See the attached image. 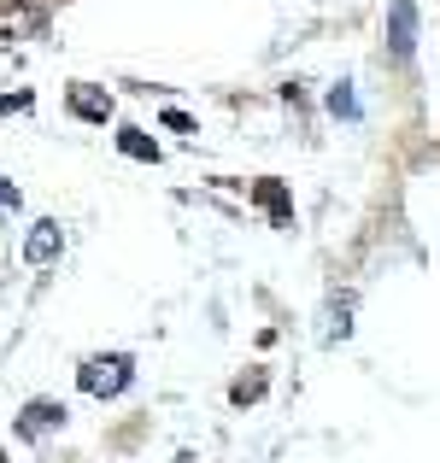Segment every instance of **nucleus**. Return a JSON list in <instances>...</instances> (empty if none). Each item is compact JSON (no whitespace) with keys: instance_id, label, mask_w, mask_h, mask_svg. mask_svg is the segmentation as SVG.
Masks as SVG:
<instances>
[{"instance_id":"obj_7","label":"nucleus","mask_w":440,"mask_h":463,"mask_svg":"<svg viewBox=\"0 0 440 463\" xmlns=\"http://www.w3.org/2000/svg\"><path fill=\"white\" fill-rule=\"evenodd\" d=\"M259 205L276 217V223H288L293 217V205H288V194H282V182H259Z\"/></svg>"},{"instance_id":"obj_3","label":"nucleus","mask_w":440,"mask_h":463,"mask_svg":"<svg viewBox=\"0 0 440 463\" xmlns=\"http://www.w3.org/2000/svg\"><path fill=\"white\" fill-rule=\"evenodd\" d=\"M59 247H65V235H59L53 217H42V223H30V235H24V264H35V270H47V264L59 259Z\"/></svg>"},{"instance_id":"obj_11","label":"nucleus","mask_w":440,"mask_h":463,"mask_svg":"<svg viewBox=\"0 0 440 463\" xmlns=\"http://www.w3.org/2000/svg\"><path fill=\"white\" fill-rule=\"evenodd\" d=\"M0 205H18V188H12V182H0Z\"/></svg>"},{"instance_id":"obj_5","label":"nucleus","mask_w":440,"mask_h":463,"mask_svg":"<svg viewBox=\"0 0 440 463\" xmlns=\"http://www.w3.org/2000/svg\"><path fill=\"white\" fill-rule=\"evenodd\" d=\"M71 112L89 118V124H106V118H112V100H106V94H94L89 82H77V89H71Z\"/></svg>"},{"instance_id":"obj_10","label":"nucleus","mask_w":440,"mask_h":463,"mask_svg":"<svg viewBox=\"0 0 440 463\" xmlns=\"http://www.w3.org/2000/svg\"><path fill=\"white\" fill-rule=\"evenodd\" d=\"M329 112H340V118H352V112H359V106H352V94H347V82H340V89L329 94Z\"/></svg>"},{"instance_id":"obj_6","label":"nucleus","mask_w":440,"mask_h":463,"mask_svg":"<svg viewBox=\"0 0 440 463\" xmlns=\"http://www.w3.org/2000/svg\"><path fill=\"white\" fill-rule=\"evenodd\" d=\"M53 422H65V411H59V405H47V399H35V405L24 411V422H18V429H24V434H47Z\"/></svg>"},{"instance_id":"obj_2","label":"nucleus","mask_w":440,"mask_h":463,"mask_svg":"<svg viewBox=\"0 0 440 463\" xmlns=\"http://www.w3.org/2000/svg\"><path fill=\"white\" fill-rule=\"evenodd\" d=\"M387 47H394V59H411V47H417V6L411 0H387Z\"/></svg>"},{"instance_id":"obj_9","label":"nucleus","mask_w":440,"mask_h":463,"mask_svg":"<svg viewBox=\"0 0 440 463\" xmlns=\"http://www.w3.org/2000/svg\"><path fill=\"white\" fill-rule=\"evenodd\" d=\"M259 393H264V375H247V382H235V405H253Z\"/></svg>"},{"instance_id":"obj_1","label":"nucleus","mask_w":440,"mask_h":463,"mask_svg":"<svg viewBox=\"0 0 440 463\" xmlns=\"http://www.w3.org/2000/svg\"><path fill=\"white\" fill-rule=\"evenodd\" d=\"M129 375H136V370H129V358H124V352H112V358H89V364H82L77 387L89 399H118L129 387Z\"/></svg>"},{"instance_id":"obj_4","label":"nucleus","mask_w":440,"mask_h":463,"mask_svg":"<svg viewBox=\"0 0 440 463\" xmlns=\"http://www.w3.org/2000/svg\"><path fill=\"white\" fill-rule=\"evenodd\" d=\"M42 24H47L42 6H18V0L0 6V35H6V42H18V35H42Z\"/></svg>"},{"instance_id":"obj_8","label":"nucleus","mask_w":440,"mask_h":463,"mask_svg":"<svg viewBox=\"0 0 440 463\" xmlns=\"http://www.w3.org/2000/svg\"><path fill=\"white\" fill-rule=\"evenodd\" d=\"M118 141H124V153H129V158H158V147H153V141L141 136V129H124Z\"/></svg>"}]
</instances>
